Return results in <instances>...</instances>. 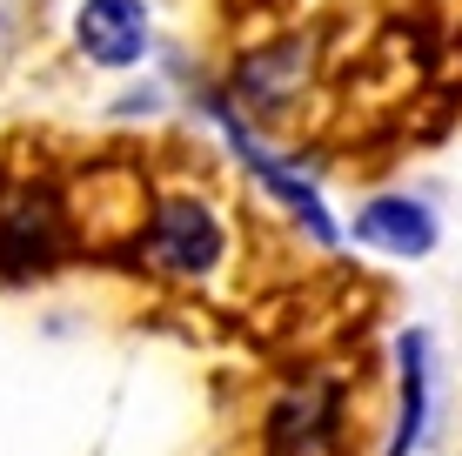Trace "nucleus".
Segmentation results:
<instances>
[{
	"mask_svg": "<svg viewBox=\"0 0 462 456\" xmlns=\"http://www.w3.org/2000/svg\"><path fill=\"white\" fill-rule=\"evenodd\" d=\"M148 256L154 269L168 275H208L221 262V222L201 195H162L154 201V222H148Z\"/></svg>",
	"mask_w": 462,
	"mask_h": 456,
	"instance_id": "1",
	"label": "nucleus"
},
{
	"mask_svg": "<svg viewBox=\"0 0 462 456\" xmlns=\"http://www.w3.org/2000/svg\"><path fill=\"white\" fill-rule=\"evenodd\" d=\"M74 47H81L94 68H134L148 54V7L141 0H81Z\"/></svg>",
	"mask_w": 462,
	"mask_h": 456,
	"instance_id": "2",
	"label": "nucleus"
},
{
	"mask_svg": "<svg viewBox=\"0 0 462 456\" xmlns=\"http://www.w3.org/2000/svg\"><path fill=\"white\" fill-rule=\"evenodd\" d=\"M348 235H356L362 248H382V256H429L436 248V215L422 209V201H409V195H375L369 209L348 222Z\"/></svg>",
	"mask_w": 462,
	"mask_h": 456,
	"instance_id": "3",
	"label": "nucleus"
},
{
	"mask_svg": "<svg viewBox=\"0 0 462 456\" xmlns=\"http://www.w3.org/2000/svg\"><path fill=\"white\" fill-rule=\"evenodd\" d=\"M328 430H336V403H328V389H301V396H289L275 410V456H315Z\"/></svg>",
	"mask_w": 462,
	"mask_h": 456,
	"instance_id": "4",
	"label": "nucleus"
},
{
	"mask_svg": "<svg viewBox=\"0 0 462 456\" xmlns=\"http://www.w3.org/2000/svg\"><path fill=\"white\" fill-rule=\"evenodd\" d=\"M422 410H429V336L409 329L402 336V423H395L389 456H409L422 443Z\"/></svg>",
	"mask_w": 462,
	"mask_h": 456,
	"instance_id": "5",
	"label": "nucleus"
}]
</instances>
